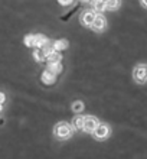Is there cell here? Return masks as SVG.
I'll use <instances>...</instances> for the list:
<instances>
[{
	"instance_id": "13",
	"label": "cell",
	"mask_w": 147,
	"mask_h": 159,
	"mask_svg": "<svg viewBox=\"0 0 147 159\" xmlns=\"http://www.w3.org/2000/svg\"><path fill=\"white\" fill-rule=\"evenodd\" d=\"M68 41L67 39H59V41H56V42H54V48H55V51H63V49H67L68 48Z\"/></svg>"
},
{
	"instance_id": "3",
	"label": "cell",
	"mask_w": 147,
	"mask_h": 159,
	"mask_svg": "<svg viewBox=\"0 0 147 159\" xmlns=\"http://www.w3.org/2000/svg\"><path fill=\"white\" fill-rule=\"evenodd\" d=\"M110 133H111V129H110V126L105 125V123H98L97 127H95L93 132L94 138L97 139V140H104V139H107L110 136Z\"/></svg>"
},
{
	"instance_id": "17",
	"label": "cell",
	"mask_w": 147,
	"mask_h": 159,
	"mask_svg": "<svg viewBox=\"0 0 147 159\" xmlns=\"http://www.w3.org/2000/svg\"><path fill=\"white\" fill-rule=\"evenodd\" d=\"M25 45L29 48H35V35H26L25 36Z\"/></svg>"
},
{
	"instance_id": "19",
	"label": "cell",
	"mask_w": 147,
	"mask_h": 159,
	"mask_svg": "<svg viewBox=\"0 0 147 159\" xmlns=\"http://www.w3.org/2000/svg\"><path fill=\"white\" fill-rule=\"evenodd\" d=\"M59 4H62V6H71L74 3V0H58Z\"/></svg>"
},
{
	"instance_id": "15",
	"label": "cell",
	"mask_w": 147,
	"mask_h": 159,
	"mask_svg": "<svg viewBox=\"0 0 147 159\" xmlns=\"http://www.w3.org/2000/svg\"><path fill=\"white\" fill-rule=\"evenodd\" d=\"M93 6H94V10L97 13H102L105 10V0H97Z\"/></svg>"
},
{
	"instance_id": "1",
	"label": "cell",
	"mask_w": 147,
	"mask_h": 159,
	"mask_svg": "<svg viewBox=\"0 0 147 159\" xmlns=\"http://www.w3.org/2000/svg\"><path fill=\"white\" fill-rule=\"evenodd\" d=\"M74 133V127L72 125L67 123V121H59L56 123L54 127V134L61 140H65V139H69Z\"/></svg>"
},
{
	"instance_id": "5",
	"label": "cell",
	"mask_w": 147,
	"mask_h": 159,
	"mask_svg": "<svg viewBox=\"0 0 147 159\" xmlns=\"http://www.w3.org/2000/svg\"><path fill=\"white\" fill-rule=\"evenodd\" d=\"M98 123L100 121H98V119L95 116H84V127H82V130L87 132V133H93Z\"/></svg>"
},
{
	"instance_id": "11",
	"label": "cell",
	"mask_w": 147,
	"mask_h": 159,
	"mask_svg": "<svg viewBox=\"0 0 147 159\" xmlns=\"http://www.w3.org/2000/svg\"><path fill=\"white\" fill-rule=\"evenodd\" d=\"M48 64H52V62H61V59H62V55L59 54V51H52L49 55H48L46 58Z\"/></svg>"
},
{
	"instance_id": "4",
	"label": "cell",
	"mask_w": 147,
	"mask_h": 159,
	"mask_svg": "<svg viewBox=\"0 0 147 159\" xmlns=\"http://www.w3.org/2000/svg\"><path fill=\"white\" fill-rule=\"evenodd\" d=\"M95 15H97V12L95 10H91V9H87V10H84V12L81 13V23L84 26H87V28H91V25H93L94 19H95Z\"/></svg>"
},
{
	"instance_id": "7",
	"label": "cell",
	"mask_w": 147,
	"mask_h": 159,
	"mask_svg": "<svg viewBox=\"0 0 147 159\" xmlns=\"http://www.w3.org/2000/svg\"><path fill=\"white\" fill-rule=\"evenodd\" d=\"M42 83H45L46 85H50V84L55 83V80H56V75L55 74H52L50 71H48V70H45V71L42 72Z\"/></svg>"
},
{
	"instance_id": "2",
	"label": "cell",
	"mask_w": 147,
	"mask_h": 159,
	"mask_svg": "<svg viewBox=\"0 0 147 159\" xmlns=\"http://www.w3.org/2000/svg\"><path fill=\"white\" fill-rule=\"evenodd\" d=\"M133 78L137 84H146L147 83V65L146 64H139L133 70Z\"/></svg>"
},
{
	"instance_id": "20",
	"label": "cell",
	"mask_w": 147,
	"mask_h": 159,
	"mask_svg": "<svg viewBox=\"0 0 147 159\" xmlns=\"http://www.w3.org/2000/svg\"><path fill=\"white\" fill-rule=\"evenodd\" d=\"M4 101H6V94H4V93H0V106H2V107H3Z\"/></svg>"
},
{
	"instance_id": "16",
	"label": "cell",
	"mask_w": 147,
	"mask_h": 159,
	"mask_svg": "<svg viewBox=\"0 0 147 159\" xmlns=\"http://www.w3.org/2000/svg\"><path fill=\"white\" fill-rule=\"evenodd\" d=\"M42 51H43V54H45V58H46L48 55L52 52V51H55V48H54V43H50L49 41L45 43V45L42 46Z\"/></svg>"
},
{
	"instance_id": "14",
	"label": "cell",
	"mask_w": 147,
	"mask_h": 159,
	"mask_svg": "<svg viewBox=\"0 0 147 159\" xmlns=\"http://www.w3.org/2000/svg\"><path fill=\"white\" fill-rule=\"evenodd\" d=\"M33 58L36 59L38 62L45 61V54H43L42 48H33Z\"/></svg>"
},
{
	"instance_id": "10",
	"label": "cell",
	"mask_w": 147,
	"mask_h": 159,
	"mask_svg": "<svg viewBox=\"0 0 147 159\" xmlns=\"http://www.w3.org/2000/svg\"><path fill=\"white\" fill-rule=\"evenodd\" d=\"M46 70H48V71H50L52 74H55V75H58V74H61V72H62V64H61V62L48 64Z\"/></svg>"
},
{
	"instance_id": "12",
	"label": "cell",
	"mask_w": 147,
	"mask_h": 159,
	"mask_svg": "<svg viewBox=\"0 0 147 159\" xmlns=\"http://www.w3.org/2000/svg\"><path fill=\"white\" fill-rule=\"evenodd\" d=\"M46 42H48L46 36H43V35H41V34L35 35V48H42Z\"/></svg>"
},
{
	"instance_id": "23",
	"label": "cell",
	"mask_w": 147,
	"mask_h": 159,
	"mask_svg": "<svg viewBox=\"0 0 147 159\" xmlns=\"http://www.w3.org/2000/svg\"><path fill=\"white\" fill-rule=\"evenodd\" d=\"M84 2H87V0H84Z\"/></svg>"
},
{
	"instance_id": "6",
	"label": "cell",
	"mask_w": 147,
	"mask_h": 159,
	"mask_svg": "<svg viewBox=\"0 0 147 159\" xmlns=\"http://www.w3.org/2000/svg\"><path fill=\"white\" fill-rule=\"evenodd\" d=\"M91 28H93V30H95V32H102V30L107 28V20H105V17L102 16V13H97V15H95V19H94Z\"/></svg>"
},
{
	"instance_id": "18",
	"label": "cell",
	"mask_w": 147,
	"mask_h": 159,
	"mask_svg": "<svg viewBox=\"0 0 147 159\" xmlns=\"http://www.w3.org/2000/svg\"><path fill=\"white\" fill-rule=\"evenodd\" d=\"M72 110H74L75 113H81V111L84 110V103H82V101H75V103L72 104Z\"/></svg>"
},
{
	"instance_id": "8",
	"label": "cell",
	"mask_w": 147,
	"mask_h": 159,
	"mask_svg": "<svg viewBox=\"0 0 147 159\" xmlns=\"http://www.w3.org/2000/svg\"><path fill=\"white\" fill-rule=\"evenodd\" d=\"M71 125H72V127H74V130L81 132L82 127H84V116H75V117L72 119Z\"/></svg>"
},
{
	"instance_id": "22",
	"label": "cell",
	"mask_w": 147,
	"mask_h": 159,
	"mask_svg": "<svg viewBox=\"0 0 147 159\" xmlns=\"http://www.w3.org/2000/svg\"><path fill=\"white\" fill-rule=\"evenodd\" d=\"M87 2H88V3H91V4H94L95 2H97V0H87Z\"/></svg>"
},
{
	"instance_id": "21",
	"label": "cell",
	"mask_w": 147,
	"mask_h": 159,
	"mask_svg": "<svg viewBox=\"0 0 147 159\" xmlns=\"http://www.w3.org/2000/svg\"><path fill=\"white\" fill-rule=\"evenodd\" d=\"M140 2H141V4H143L144 7H147V0H140Z\"/></svg>"
},
{
	"instance_id": "9",
	"label": "cell",
	"mask_w": 147,
	"mask_h": 159,
	"mask_svg": "<svg viewBox=\"0 0 147 159\" xmlns=\"http://www.w3.org/2000/svg\"><path fill=\"white\" fill-rule=\"evenodd\" d=\"M121 6V0H105V10H117Z\"/></svg>"
}]
</instances>
